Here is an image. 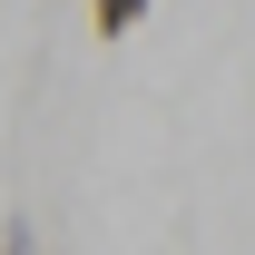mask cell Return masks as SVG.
Returning a JSON list of instances; mask_svg holds the SVG:
<instances>
[{
    "instance_id": "obj_1",
    "label": "cell",
    "mask_w": 255,
    "mask_h": 255,
    "mask_svg": "<svg viewBox=\"0 0 255 255\" xmlns=\"http://www.w3.org/2000/svg\"><path fill=\"white\" fill-rule=\"evenodd\" d=\"M147 10H157V0H98V39H128Z\"/></svg>"
},
{
    "instance_id": "obj_2",
    "label": "cell",
    "mask_w": 255,
    "mask_h": 255,
    "mask_svg": "<svg viewBox=\"0 0 255 255\" xmlns=\"http://www.w3.org/2000/svg\"><path fill=\"white\" fill-rule=\"evenodd\" d=\"M0 255H39V236H30V216H0Z\"/></svg>"
}]
</instances>
